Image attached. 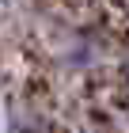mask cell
Segmentation results:
<instances>
[{"label": "cell", "instance_id": "6da1fadb", "mask_svg": "<svg viewBox=\"0 0 129 133\" xmlns=\"http://www.w3.org/2000/svg\"><path fill=\"white\" fill-rule=\"evenodd\" d=\"M125 80H129V65H125Z\"/></svg>", "mask_w": 129, "mask_h": 133}]
</instances>
